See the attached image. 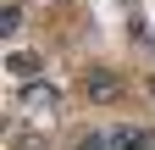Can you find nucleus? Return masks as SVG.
<instances>
[{
	"label": "nucleus",
	"mask_w": 155,
	"mask_h": 150,
	"mask_svg": "<svg viewBox=\"0 0 155 150\" xmlns=\"http://www.w3.org/2000/svg\"><path fill=\"white\" fill-rule=\"evenodd\" d=\"M83 95L89 100H122V78L105 72V67H94V72H83Z\"/></svg>",
	"instance_id": "obj_1"
},
{
	"label": "nucleus",
	"mask_w": 155,
	"mask_h": 150,
	"mask_svg": "<svg viewBox=\"0 0 155 150\" xmlns=\"http://www.w3.org/2000/svg\"><path fill=\"white\" fill-rule=\"evenodd\" d=\"M111 150H155V134L139 122H127V128H116L111 134Z\"/></svg>",
	"instance_id": "obj_2"
},
{
	"label": "nucleus",
	"mask_w": 155,
	"mask_h": 150,
	"mask_svg": "<svg viewBox=\"0 0 155 150\" xmlns=\"http://www.w3.org/2000/svg\"><path fill=\"white\" fill-rule=\"evenodd\" d=\"M78 150H111V134H83V139H78Z\"/></svg>",
	"instance_id": "obj_3"
},
{
	"label": "nucleus",
	"mask_w": 155,
	"mask_h": 150,
	"mask_svg": "<svg viewBox=\"0 0 155 150\" xmlns=\"http://www.w3.org/2000/svg\"><path fill=\"white\" fill-rule=\"evenodd\" d=\"M150 100H155V78H150Z\"/></svg>",
	"instance_id": "obj_4"
}]
</instances>
